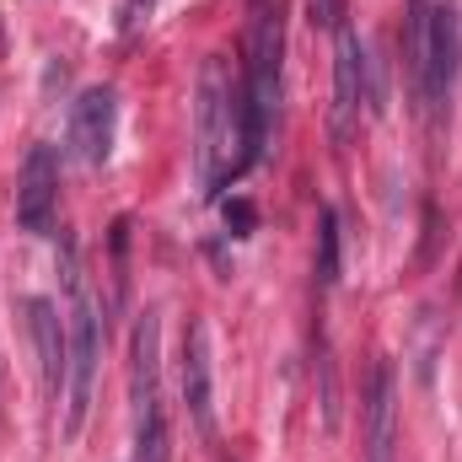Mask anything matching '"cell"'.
<instances>
[{"label":"cell","instance_id":"cell-1","mask_svg":"<svg viewBox=\"0 0 462 462\" xmlns=\"http://www.w3.org/2000/svg\"><path fill=\"white\" fill-rule=\"evenodd\" d=\"M194 156H199V194L221 199L231 183L258 167L247 151V103H242V70H231L226 54H210L199 65V108H194Z\"/></svg>","mask_w":462,"mask_h":462},{"label":"cell","instance_id":"cell-2","mask_svg":"<svg viewBox=\"0 0 462 462\" xmlns=\"http://www.w3.org/2000/svg\"><path fill=\"white\" fill-rule=\"evenodd\" d=\"M280 81H285V0H253L247 60H242V103H247L253 162H263V151H269V129L280 114Z\"/></svg>","mask_w":462,"mask_h":462},{"label":"cell","instance_id":"cell-3","mask_svg":"<svg viewBox=\"0 0 462 462\" xmlns=\"http://www.w3.org/2000/svg\"><path fill=\"white\" fill-rule=\"evenodd\" d=\"M65 291H70V312H65V345H70V382H65V430L81 436L87 414H92V387H97V360H103V312L97 296L81 274V253L65 236Z\"/></svg>","mask_w":462,"mask_h":462},{"label":"cell","instance_id":"cell-4","mask_svg":"<svg viewBox=\"0 0 462 462\" xmlns=\"http://www.w3.org/2000/svg\"><path fill=\"white\" fill-rule=\"evenodd\" d=\"M129 420H134V457L167 462V409H162V318L140 312L129 334Z\"/></svg>","mask_w":462,"mask_h":462},{"label":"cell","instance_id":"cell-5","mask_svg":"<svg viewBox=\"0 0 462 462\" xmlns=\"http://www.w3.org/2000/svg\"><path fill=\"white\" fill-rule=\"evenodd\" d=\"M457 70H462V16L452 0H430L425 11V49H420V76H414V97L430 118V129H441L452 118L457 97Z\"/></svg>","mask_w":462,"mask_h":462},{"label":"cell","instance_id":"cell-6","mask_svg":"<svg viewBox=\"0 0 462 462\" xmlns=\"http://www.w3.org/2000/svg\"><path fill=\"white\" fill-rule=\"evenodd\" d=\"M365 81H371L365 43H360V32H355L349 22H339V27H334V140H339V145L355 140L360 108L371 103V97H365Z\"/></svg>","mask_w":462,"mask_h":462},{"label":"cell","instance_id":"cell-7","mask_svg":"<svg viewBox=\"0 0 462 462\" xmlns=\"http://www.w3.org/2000/svg\"><path fill=\"white\" fill-rule=\"evenodd\" d=\"M60 221V156L54 145H32L16 178V226L27 236H54Z\"/></svg>","mask_w":462,"mask_h":462},{"label":"cell","instance_id":"cell-8","mask_svg":"<svg viewBox=\"0 0 462 462\" xmlns=\"http://www.w3.org/2000/svg\"><path fill=\"white\" fill-rule=\"evenodd\" d=\"M118 134V92L114 87H87L70 103V156L81 167H103L114 156Z\"/></svg>","mask_w":462,"mask_h":462},{"label":"cell","instance_id":"cell-9","mask_svg":"<svg viewBox=\"0 0 462 462\" xmlns=\"http://www.w3.org/2000/svg\"><path fill=\"white\" fill-rule=\"evenodd\" d=\"M183 409L205 441H216V371H210V334L199 318L183 328Z\"/></svg>","mask_w":462,"mask_h":462},{"label":"cell","instance_id":"cell-10","mask_svg":"<svg viewBox=\"0 0 462 462\" xmlns=\"http://www.w3.org/2000/svg\"><path fill=\"white\" fill-rule=\"evenodd\" d=\"M27 334L38 349V376H43V398H60V387L70 382V345H65V318L49 296H27Z\"/></svg>","mask_w":462,"mask_h":462},{"label":"cell","instance_id":"cell-11","mask_svg":"<svg viewBox=\"0 0 462 462\" xmlns=\"http://www.w3.org/2000/svg\"><path fill=\"white\" fill-rule=\"evenodd\" d=\"M365 462H398V376L387 360L371 365L365 387Z\"/></svg>","mask_w":462,"mask_h":462},{"label":"cell","instance_id":"cell-12","mask_svg":"<svg viewBox=\"0 0 462 462\" xmlns=\"http://www.w3.org/2000/svg\"><path fill=\"white\" fill-rule=\"evenodd\" d=\"M318 291H334L339 285V216L323 210L318 216Z\"/></svg>","mask_w":462,"mask_h":462},{"label":"cell","instance_id":"cell-13","mask_svg":"<svg viewBox=\"0 0 462 462\" xmlns=\"http://www.w3.org/2000/svg\"><path fill=\"white\" fill-rule=\"evenodd\" d=\"M307 22L312 27H339L345 22V0H307Z\"/></svg>","mask_w":462,"mask_h":462},{"label":"cell","instance_id":"cell-14","mask_svg":"<svg viewBox=\"0 0 462 462\" xmlns=\"http://www.w3.org/2000/svg\"><path fill=\"white\" fill-rule=\"evenodd\" d=\"M118 16H124V38H134V32L156 16V0H124V11H118Z\"/></svg>","mask_w":462,"mask_h":462},{"label":"cell","instance_id":"cell-15","mask_svg":"<svg viewBox=\"0 0 462 462\" xmlns=\"http://www.w3.org/2000/svg\"><path fill=\"white\" fill-rule=\"evenodd\" d=\"M226 226H236V236H242V231L253 226V205H242V199H231V205H226Z\"/></svg>","mask_w":462,"mask_h":462}]
</instances>
